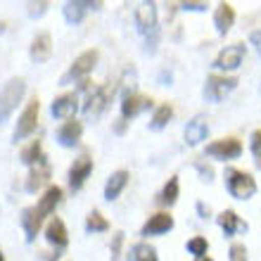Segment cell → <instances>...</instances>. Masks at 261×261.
Here are the masks:
<instances>
[{"instance_id": "e0dca14e", "label": "cell", "mask_w": 261, "mask_h": 261, "mask_svg": "<svg viewBox=\"0 0 261 261\" xmlns=\"http://www.w3.org/2000/svg\"><path fill=\"white\" fill-rule=\"evenodd\" d=\"M50 164L48 159H43V162H38L36 166H31V171H29L27 176V183H24V188H27V193H38L45 183L50 180Z\"/></svg>"}, {"instance_id": "8fae6325", "label": "cell", "mask_w": 261, "mask_h": 261, "mask_svg": "<svg viewBox=\"0 0 261 261\" xmlns=\"http://www.w3.org/2000/svg\"><path fill=\"white\" fill-rule=\"evenodd\" d=\"M150 107H152V97L140 95L136 90L121 95V119H124V121H130L133 117H138L140 112L150 110Z\"/></svg>"}, {"instance_id": "5bb4252c", "label": "cell", "mask_w": 261, "mask_h": 261, "mask_svg": "<svg viewBox=\"0 0 261 261\" xmlns=\"http://www.w3.org/2000/svg\"><path fill=\"white\" fill-rule=\"evenodd\" d=\"M45 240H48V245H53L57 252H62L69 245L67 226H64V221L60 219V216H53V219L45 223Z\"/></svg>"}, {"instance_id": "ffe728a7", "label": "cell", "mask_w": 261, "mask_h": 261, "mask_svg": "<svg viewBox=\"0 0 261 261\" xmlns=\"http://www.w3.org/2000/svg\"><path fill=\"white\" fill-rule=\"evenodd\" d=\"M29 55H31V60H34L36 64H43L48 62L50 55H53V38H50V34H38L31 41V50H29Z\"/></svg>"}, {"instance_id": "8992f818", "label": "cell", "mask_w": 261, "mask_h": 261, "mask_svg": "<svg viewBox=\"0 0 261 261\" xmlns=\"http://www.w3.org/2000/svg\"><path fill=\"white\" fill-rule=\"evenodd\" d=\"M114 95V86H93L88 90V97L83 102V114L86 119H100L102 112L110 107V100Z\"/></svg>"}, {"instance_id": "2e32d148", "label": "cell", "mask_w": 261, "mask_h": 261, "mask_svg": "<svg viewBox=\"0 0 261 261\" xmlns=\"http://www.w3.org/2000/svg\"><path fill=\"white\" fill-rule=\"evenodd\" d=\"M81 136H83V124L76 121V119H67L60 128H57V143L62 147H76L81 143Z\"/></svg>"}, {"instance_id": "52a82bcc", "label": "cell", "mask_w": 261, "mask_h": 261, "mask_svg": "<svg viewBox=\"0 0 261 261\" xmlns=\"http://www.w3.org/2000/svg\"><path fill=\"white\" fill-rule=\"evenodd\" d=\"M38 114H41V102H38V97H31L27 102V107H24V112L19 114V119H17V126H14V143L17 140H24V138H29L31 133L36 130V126H38Z\"/></svg>"}, {"instance_id": "ab89813d", "label": "cell", "mask_w": 261, "mask_h": 261, "mask_svg": "<svg viewBox=\"0 0 261 261\" xmlns=\"http://www.w3.org/2000/svg\"><path fill=\"white\" fill-rule=\"evenodd\" d=\"M60 256H62V254H60V252H57V249H55V252H50V254L45 256V259H43V261H57V259H60Z\"/></svg>"}, {"instance_id": "6da1fadb", "label": "cell", "mask_w": 261, "mask_h": 261, "mask_svg": "<svg viewBox=\"0 0 261 261\" xmlns=\"http://www.w3.org/2000/svg\"><path fill=\"white\" fill-rule=\"evenodd\" d=\"M133 19H136V27H138V34L145 36V50L147 53H154L157 48V41H159V27H157V5L154 3H140L133 12Z\"/></svg>"}, {"instance_id": "f1b7e54d", "label": "cell", "mask_w": 261, "mask_h": 261, "mask_svg": "<svg viewBox=\"0 0 261 261\" xmlns=\"http://www.w3.org/2000/svg\"><path fill=\"white\" fill-rule=\"evenodd\" d=\"M86 230H88V233H107V230H110V221L105 219L97 209H93V212L88 214V219H86Z\"/></svg>"}, {"instance_id": "9c48e42d", "label": "cell", "mask_w": 261, "mask_h": 261, "mask_svg": "<svg viewBox=\"0 0 261 261\" xmlns=\"http://www.w3.org/2000/svg\"><path fill=\"white\" fill-rule=\"evenodd\" d=\"M245 55H247V45H245V43H233V45H226V48L216 55L214 67L219 69V71H235V69L242 64Z\"/></svg>"}, {"instance_id": "74e56055", "label": "cell", "mask_w": 261, "mask_h": 261, "mask_svg": "<svg viewBox=\"0 0 261 261\" xmlns=\"http://www.w3.org/2000/svg\"><path fill=\"white\" fill-rule=\"evenodd\" d=\"M197 212H199V219H206L209 216V206L204 202H197Z\"/></svg>"}, {"instance_id": "d590c367", "label": "cell", "mask_w": 261, "mask_h": 261, "mask_svg": "<svg viewBox=\"0 0 261 261\" xmlns=\"http://www.w3.org/2000/svg\"><path fill=\"white\" fill-rule=\"evenodd\" d=\"M197 169H199V173L204 176V180H212V178H214L212 166H204V164H202V162H197Z\"/></svg>"}, {"instance_id": "30bf717a", "label": "cell", "mask_w": 261, "mask_h": 261, "mask_svg": "<svg viewBox=\"0 0 261 261\" xmlns=\"http://www.w3.org/2000/svg\"><path fill=\"white\" fill-rule=\"evenodd\" d=\"M90 173H93V159L88 154H81V157L74 159V164L69 166V173H67V183L71 190H81L86 186V180L90 178Z\"/></svg>"}, {"instance_id": "7402d4cb", "label": "cell", "mask_w": 261, "mask_h": 261, "mask_svg": "<svg viewBox=\"0 0 261 261\" xmlns=\"http://www.w3.org/2000/svg\"><path fill=\"white\" fill-rule=\"evenodd\" d=\"M21 228H24V233H27V242H34L36 235L41 233L43 219H41V214L36 212V206H27V209L21 212Z\"/></svg>"}, {"instance_id": "ac0fdd59", "label": "cell", "mask_w": 261, "mask_h": 261, "mask_svg": "<svg viewBox=\"0 0 261 261\" xmlns=\"http://www.w3.org/2000/svg\"><path fill=\"white\" fill-rule=\"evenodd\" d=\"M102 3H90V0H69V3H64L62 12H64V19L69 21V24H81L83 17H86V12L88 10H95V7H100Z\"/></svg>"}, {"instance_id": "7a4b0ae2", "label": "cell", "mask_w": 261, "mask_h": 261, "mask_svg": "<svg viewBox=\"0 0 261 261\" xmlns=\"http://www.w3.org/2000/svg\"><path fill=\"white\" fill-rule=\"evenodd\" d=\"M27 93V83L24 79H10V81L0 88V124H5L12 117V112L17 110V105L24 100Z\"/></svg>"}, {"instance_id": "603a6c76", "label": "cell", "mask_w": 261, "mask_h": 261, "mask_svg": "<svg viewBox=\"0 0 261 261\" xmlns=\"http://www.w3.org/2000/svg\"><path fill=\"white\" fill-rule=\"evenodd\" d=\"M216 223L221 226V230H223V235L226 238H230V235H235L238 230H247V223L238 216V214L233 212V209H226V212H221L219 216H216Z\"/></svg>"}, {"instance_id": "3957f363", "label": "cell", "mask_w": 261, "mask_h": 261, "mask_svg": "<svg viewBox=\"0 0 261 261\" xmlns=\"http://www.w3.org/2000/svg\"><path fill=\"white\" fill-rule=\"evenodd\" d=\"M97 57H100V53H97L95 48L93 50H86V53H81V55L76 57L74 62H71V67L67 69L62 74V79H60V86H69V83H81L86 76L95 69L97 64Z\"/></svg>"}, {"instance_id": "5b68a950", "label": "cell", "mask_w": 261, "mask_h": 261, "mask_svg": "<svg viewBox=\"0 0 261 261\" xmlns=\"http://www.w3.org/2000/svg\"><path fill=\"white\" fill-rule=\"evenodd\" d=\"M235 88H238V79H235V76L212 74V76H206L202 95H204L206 102H221V100L226 95H230Z\"/></svg>"}, {"instance_id": "1f68e13d", "label": "cell", "mask_w": 261, "mask_h": 261, "mask_svg": "<svg viewBox=\"0 0 261 261\" xmlns=\"http://www.w3.org/2000/svg\"><path fill=\"white\" fill-rule=\"evenodd\" d=\"M249 147H252V154L256 157V166L261 169V128H256L249 138Z\"/></svg>"}, {"instance_id": "44dd1931", "label": "cell", "mask_w": 261, "mask_h": 261, "mask_svg": "<svg viewBox=\"0 0 261 261\" xmlns=\"http://www.w3.org/2000/svg\"><path fill=\"white\" fill-rule=\"evenodd\" d=\"M128 171L126 169H119V171H114L107 178V183H105V199L107 202H114V199L119 197V195L126 190V186H128Z\"/></svg>"}, {"instance_id": "9a60e30c", "label": "cell", "mask_w": 261, "mask_h": 261, "mask_svg": "<svg viewBox=\"0 0 261 261\" xmlns=\"http://www.w3.org/2000/svg\"><path fill=\"white\" fill-rule=\"evenodd\" d=\"M62 195L64 193H62V188H60V186H48V188H45L43 197L38 199V204H36V212L41 214L43 221L55 214V209L60 206V202H62Z\"/></svg>"}, {"instance_id": "f35d334b", "label": "cell", "mask_w": 261, "mask_h": 261, "mask_svg": "<svg viewBox=\"0 0 261 261\" xmlns=\"http://www.w3.org/2000/svg\"><path fill=\"white\" fill-rule=\"evenodd\" d=\"M126 124H128V121H124V119H119L117 124H114V133H119V136H121V133L126 130Z\"/></svg>"}, {"instance_id": "7c38bea8", "label": "cell", "mask_w": 261, "mask_h": 261, "mask_svg": "<svg viewBox=\"0 0 261 261\" xmlns=\"http://www.w3.org/2000/svg\"><path fill=\"white\" fill-rule=\"evenodd\" d=\"M76 110H79V93H62L57 95L50 105V114L53 119H74Z\"/></svg>"}, {"instance_id": "f546056e", "label": "cell", "mask_w": 261, "mask_h": 261, "mask_svg": "<svg viewBox=\"0 0 261 261\" xmlns=\"http://www.w3.org/2000/svg\"><path fill=\"white\" fill-rule=\"evenodd\" d=\"M188 252L197 259V256H206V252H209V240L206 238H202V235H195V238H190L188 240Z\"/></svg>"}, {"instance_id": "d6986e66", "label": "cell", "mask_w": 261, "mask_h": 261, "mask_svg": "<svg viewBox=\"0 0 261 261\" xmlns=\"http://www.w3.org/2000/svg\"><path fill=\"white\" fill-rule=\"evenodd\" d=\"M235 24V10L230 3H219L216 10H214V27H216V34L226 36Z\"/></svg>"}, {"instance_id": "484cf974", "label": "cell", "mask_w": 261, "mask_h": 261, "mask_svg": "<svg viewBox=\"0 0 261 261\" xmlns=\"http://www.w3.org/2000/svg\"><path fill=\"white\" fill-rule=\"evenodd\" d=\"M178 195H180V183H178V176H171L166 180V186L162 188V195H159V202L164 206H173L178 202Z\"/></svg>"}, {"instance_id": "83f0119b", "label": "cell", "mask_w": 261, "mask_h": 261, "mask_svg": "<svg viewBox=\"0 0 261 261\" xmlns=\"http://www.w3.org/2000/svg\"><path fill=\"white\" fill-rule=\"evenodd\" d=\"M171 117H173V107L169 102H164V105H159L157 110H154V114H152V121H150V128L152 130H162L169 121H171Z\"/></svg>"}, {"instance_id": "ba28073f", "label": "cell", "mask_w": 261, "mask_h": 261, "mask_svg": "<svg viewBox=\"0 0 261 261\" xmlns=\"http://www.w3.org/2000/svg\"><path fill=\"white\" fill-rule=\"evenodd\" d=\"M204 154L212 159H221V162H233L242 154V143L238 138L228 136V138H219L204 147Z\"/></svg>"}, {"instance_id": "cb8c5ba5", "label": "cell", "mask_w": 261, "mask_h": 261, "mask_svg": "<svg viewBox=\"0 0 261 261\" xmlns=\"http://www.w3.org/2000/svg\"><path fill=\"white\" fill-rule=\"evenodd\" d=\"M206 133H209V124H206L204 117L190 119L186 126V143L190 145V147H195V145H199L202 140H206Z\"/></svg>"}, {"instance_id": "4fadbf2b", "label": "cell", "mask_w": 261, "mask_h": 261, "mask_svg": "<svg viewBox=\"0 0 261 261\" xmlns=\"http://www.w3.org/2000/svg\"><path fill=\"white\" fill-rule=\"evenodd\" d=\"M173 228V216L169 212H157L152 214L150 219L143 223V230L140 235L143 238H157V235H164Z\"/></svg>"}, {"instance_id": "e575fe53", "label": "cell", "mask_w": 261, "mask_h": 261, "mask_svg": "<svg viewBox=\"0 0 261 261\" xmlns=\"http://www.w3.org/2000/svg\"><path fill=\"white\" fill-rule=\"evenodd\" d=\"M180 7H183V10H188V12H204L206 3H180Z\"/></svg>"}, {"instance_id": "836d02e7", "label": "cell", "mask_w": 261, "mask_h": 261, "mask_svg": "<svg viewBox=\"0 0 261 261\" xmlns=\"http://www.w3.org/2000/svg\"><path fill=\"white\" fill-rule=\"evenodd\" d=\"M29 14H31V17H41L43 12H45V10H48V3H29Z\"/></svg>"}, {"instance_id": "8d00e7d4", "label": "cell", "mask_w": 261, "mask_h": 261, "mask_svg": "<svg viewBox=\"0 0 261 261\" xmlns=\"http://www.w3.org/2000/svg\"><path fill=\"white\" fill-rule=\"evenodd\" d=\"M252 43H254L256 53L261 55V31H254V34H252Z\"/></svg>"}, {"instance_id": "4dcf8cb0", "label": "cell", "mask_w": 261, "mask_h": 261, "mask_svg": "<svg viewBox=\"0 0 261 261\" xmlns=\"http://www.w3.org/2000/svg\"><path fill=\"white\" fill-rule=\"evenodd\" d=\"M228 259L230 261H247V247L242 242H233L228 249Z\"/></svg>"}, {"instance_id": "d4e9b609", "label": "cell", "mask_w": 261, "mask_h": 261, "mask_svg": "<svg viewBox=\"0 0 261 261\" xmlns=\"http://www.w3.org/2000/svg\"><path fill=\"white\" fill-rule=\"evenodd\" d=\"M19 159L27 166H36L38 162H43V159H45V154H43V143L41 140H31L27 147H21Z\"/></svg>"}, {"instance_id": "60d3db41", "label": "cell", "mask_w": 261, "mask_h": 261, "mask_svg": "<svg viewBox=\"0 0 261 261\" xmlns=\"http://www.w3.org/2000/svg\"><path fill=\"white\" fill-rule=\"evenodd\" d=\"M195 261H214V259H212V256H197Z\"/></svg>"}, {"instance_id": "d6a6232c", "label": "cell", "mask_w": 261, "mask_h": 261, "mask_svg": "<svg viewBox=\"0 0 261 261\" xmlns=\"http://www.w3.org/2000/svg\"><path fill=\"white\" fill-rule=\"evenodd\" d=\"M121 247H124V233H121V230H117V233H114V238H112V247H110L112 261H119V256H121Z\"/></svg>"}, {"instance_id": "b9f144b4", "label": "cell", "mask_w": 261, "mask_h": 261, "mask_svg": "<svg viewBox=\"0 0 261 261\" xmlns=\"http://www.w3.org/2000/svg\"><path fill=\"white\" fill-rule=\"evenodd\" d=\"M0 261H5V254H3V249H0Z\"/></svg>"}, {"instance_id": "4316f807", "label": "cell", "mask_w": 261, "mask_h": 261, "mask_svg": "<svg viewBox=\"0 0 261 261\" xmlns=\"http://www.w3.org/2000/svg\"><path fill=\"white\" fill-rule=\"evenodd\" d=\"M128 261H159L157 249L147 245V242H138L128 252Z\"/></svg>"}, {"instance_id": "277c9868", "label": "cell", "mask_w": 261, "mask_h": 261, "mask_svg": "<svg viewBox=\"0 0 261 261\" xmlns=\"http://www.w3.org/2000/svg\"><path fill=\"white\" fill-rule=\"evenodd\" d=\"M226 188L235 199H249L256 193V180L252 173L240 169H226Z\"/></svg>"}]
</instances>
